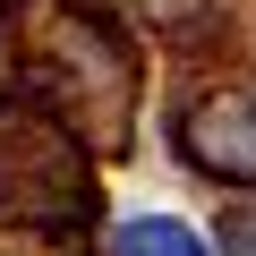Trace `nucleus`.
<instances>
[{
    "label": "nucleus",
    "instance_id": "39448f33",
    "mask_svg": "<svg viewBox=\"0 0 256 256\" xmlns=\"http://www.w3.org/2000/svg\"><path fill=\"white\" fill-rule=\"evenodd\" d=\"M86 9H102V18H120V9H128V18H146V26H162V34H171V26H188V18H196V0H86Z\"/></svg>",
    "mask_w": 256,
    "mask_h": 256
},
{
    "label": "nucleus",
    "instance_id": "f03ea898",
    "mask_svg": "<svg viewBox=\"0 0 256 256\" xmlns=\"http://www.w3.org/2000/svg\"><path fill=\"white\" fill-rule=\"evenodd\" d=\"M86 137L34 94H9L0 102V214L18 222H77L94 205L86 188Z\"/></svg>",
    "mask_w": 256,
    "mask_h": 256
},
{
    "label": "nucleus",
    "instance_id": "f257e3e1",
    "mask_svg": "<svg viewBox=\"0 0 256 256\" xmlns=\"http://www.w3.org/2000/svg\"><path fill=\"white\" fill-rule=\"evenodd\" d=\"M34 102H52L94 154H128V111H137V68H128L120 18L86 0H52L34 26Z\"/></svg>",
    "mask_w": 256,
    "mask_h": 256
},
{
    "label": "nucleus",
    "instance_id": "423d86ee",
    "mask_svg": "<svg viewBox=\"0 0 256 256\" xmlns=\"http://www.w3.org/2000/svg\"><path fill=\"white\" fill-rule=\"evenodd\" d=\"M222 248L230 256H256V205H230L222 214Z\"/></svg>",
    "mask_w": 256,
    "mask_h": 256
},
{
    "label": "nucleus",
    "instance_id": "20e7f679",
    "mask_svg": "<svg viewBox=\"0 0 256 256\" xmlns=\"http://www.w3.org/2000/svg\"><path fill=\"white\" fill-rule=\"evenodd\" d=\"M120 256H214V248L171 214H137V222H120Z\"/></svg>",
    "mask_w": 256,
    "mask_h": 256
},
{
    "label": "nucleus",
    "instance_id": "7ed1b4c3",
    "mask_svg": "<svg viewBox=\"0 0 256 256\" xmlns=\"http://www.w3.org/2000/svg\"><path fill=\"white\" fill-rule=\"evenodd\" d=\"M180 162L222 180V188H256V86H196L180 102Z\"/></svg>",
    "mask_w": 256,
    "mask_h": 256
},
{
    "label": "nucleus",
    "instance_id": "0eeeda50",
    "mask_svg": "<svg viewBox=\"0 0 256 256\" xmlns=\"http://www.w3.org/2000/svg\"><path fill=\"white\" fill-rule=\"evenodd\" d=\"M0 34H9V0H0Z\"/></svg>",
    "mask_w": 256,
    "mask_h": 256
}]
</instances>
